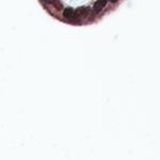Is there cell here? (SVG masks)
<instances>
[{
  "instance_id": "cell-1",
  "label": "cell",
  "mask_w": 160,
  "mask_h": 160,
  "mask_svg": "<svg viewBox=\"0 0 160 160\" xmlns=\"http://www.w3.org/2000/svg\"><path fill=\"white\" fill-rule=\"evenodd\" d=\"M106 4H107V0H96V2H95L94 6H93V12L95 13L100 12V11L105 8Z\"/></svg>"
},
{
  "instance_id": "cell-2",
  "label": "cell",
  "mask_w": 160,
  "mask_h": 160,
  "mask_svg": "<svg viewBox=\"0 0 160 160\" xmlns=\"http://www.w3.org/2000/svg\"><path fill=\"white\" fill-rule=\"evenodd\" d=\"M110 1H112V2H115V1H118V0H110Z\"/></svg>"
}]
</instances>
